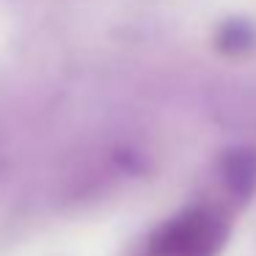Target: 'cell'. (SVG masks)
<instances>
[{
    "label": "cell",
    "mask_w": 256,
    "mask_h": 256,
    "mask_svg": "<svg viewBox=\"0 0 256 256\" xmlns=\"http://www.w3.org/2000/svg\"><path fill=\"white\" fill-rule=\"evenodd\" d=\"M228 218L212 204H193L162 220L146 240V256H220Z\"/></svg>",
    "instance_id": "obj_1"
},
{
    "label": "cell",
    "mask_w": 256,
    "mask_h": 256,
    "mask_svg": "<svg viewBox=\"0 0 256 256\" xmlns=\"http://www.w3.org/2000/svg\"><path fill=\"white\" fill-rule=\"evenodd\" d=\"M218 182L234 204H245L256 193V149L232 146L218 160Z\"/></svg>",
    "instance_id": "obj_2"
},
{
    "label": "cell",
    "mask_w": 256,
    "mask_h": 256,
    "mask_svg": "<svg viewBox=\"0 0 256 256\" xmlns=\"http://www.w3.org/2000/svg\"><path fill=\"white\" fill-rule=\"evenodd\" d=\"M215 44L226 56H245V52L256 50V30H254V25L242 22V20H228L218 30Z\"/></svg>",
    "instance_id": "obj_3"
}]
</instances>
